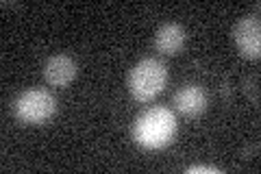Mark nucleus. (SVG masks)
Segmentation results:
<instances>
[{
	"label": "nucleus",
	"instance_id": "2",
	"mask_svg": "<svg viewBox=\"0 0 261 174\" xmlns=\"http://www.w3.org/2000/svg\"><path fill=\"white\" fill-rule=\"evenodd\" d=\"M166 83H168V68L159 59H142L128 72L126 79L130 96L140 103L152 101L157 94H161Z\"/></svg>",
	"mask_w": 261,
	"mask_h": 174
},
{
	"label": "nucleus",
	"instance_id": "1",
	"mask_svg": "<svg viewBox=\"0 0 261 174\" xmlns=\"http://www.w3.org/2000/svg\"><path fill=\"white\" fill-rule=\"evenodd\" d=\"M176 118L166 107H150L137 115L133 124V139L146 151H161L174 142Z\"/></svg>",
	"mask_w": 261,
	"mask_h": 174
},
{
	"label": "nucleus",
	"instance_id": "4",
	"mask_svg": "<svg viewBox=\"0 0 261 174\" xmlns=\"http://www.w3.org/2000/svg\"><path fill=\"white\" fill-rule=\"evenodd\" d=\"M233 41L246 59H259L261 55V24L257 15H244L233 27Z\"/></svg>",
	"mask_w": 261,
	"mask_h": 174
},
{
	"label": "nucleus",
	"instance_id": "7",
	"mask_svg": "<svg viewBox=\"0 0 261 174\" xmlns=\"http://www.w3.org/2000/svg\"><path fill=\"white\" fill-rule=\"evenodd\" d=\"M187 41V33L181 24L168 22L159 27L157 35H154V48L163 55H176Z\"/></svg>",
	"mask_w": 261,
	"mask_h": 174
},
{
	"label": "nucleus",
	"instance_id": "5",
	"mask_svg": "<svg viewBox=\"0 0 261 174\" xmlns=\"http://www.w3.org/2000/svg\"><path fill=\"white\" fill-rule=\"evenodd\" d=\"M44 79L55 87H65L76 79V63L68 55H55L44 65Z\"/></svg>",
	"mask_w": 261,
	"mask_h": 174
},
{
	"label": "nucleus",
	"instance_id": "6",
	"mask_svg": "<svg viewBox=\"0 0 261 174\" xmlns=\"http://www.w3.org/2000/svg\"><path fill=\"white\" fill-rule=\"evenodd\" d=\"M174 105L187 118H196L207 109V94L198 85H187L174 94Z\"/></svg>",
	"mask_w": 261,
	"mask_h": 174
},
{
	"label": "nucleus",
	"instance_id": "8",
	"mask_svg": "<svg viewBox=\"0 0 261 174\" xmlns=\"http://www.w3.org/2000/svg\"><path fill=\"white\" fill-rule=\"evenodd\" d=\"M198 172L218 174V170H216V168H209V165H192V168H187V174H198Z\"/></svg>",
	"mask_w": 261,
	"mask_h": 174
},
{
	"label": "nucleus",
	"instance_id": "3",
	"mask_svg": "<svg viewBox=\"0 0 261 174\" xmlns=\"http://www.w3.org/2000/svg\"><path fill=\"white\" fill-rule=\"evenodd\" d=\"M13 113L24 124H44L57 113V101L46 89H27L13 103Z\"/></svg>",
	"mask_w": 261,
	"mask_h": 174
}]
</instances>
